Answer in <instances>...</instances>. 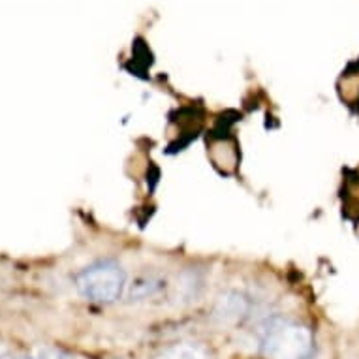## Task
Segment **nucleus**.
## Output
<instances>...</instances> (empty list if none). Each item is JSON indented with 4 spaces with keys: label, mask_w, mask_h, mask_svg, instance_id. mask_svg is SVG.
Here are the masks:
<instances>
[{
    "label": "nucleus",
    "mask_w": 359,
    "mask_h": 359,
    "mask_svg": "<svg viewBox=\"0 0 359 359\" xmlns=\"http://www.w3.org/2000/svg\"><path fill=\"white\" fill-rule=\"evenodd\" d=\"M262 346L269 359H309L314 348V339L305 325L275 320L267 325Z\"/></svg>",
    "instance_id": "obj_1"
},
{
    "label": "nucleus",
    "mask_w": 359,
    "mask_h": 359,
    "mask_svg": "<svg viewBox=\"0 0 359 359\" xmlns=\"http://www.w3.org/2000/svg\"><path fill=\"white\" fill-rule=\"evenodd\" d=\"M36 359H79V358H74V355H70V353L60 352V350H55V348H41V350H38Z\"/></svg>",
    "instance_id": "obj_6"
},
{
    "label": "nucleus",
    "mask_w": 359,
    "mask_h": 359,
    "mask_svg": "<svg viewBox=\"0 0 359 359\" xmlns=\"http://www.w3.org/2000/svg\"><path fill=\"white\" fill-rule=\"evenodd\" d=\"M160 284H156L153 278H147V280H140L132 286V292L130 295L134 297V299H145V297H151L158 292Z\"/></svg>",
    "instance_id": "obj_5"
},
{
    "label": "nucleus",
    "mask_w": 359,
    "mask_h": 359,
    "mask_svg": "<svg viewBox=\"0 0 359 359\" xmlns=\"http://www.w3.org/2000/svg\"><path fill=\"white\" fill-rule=\"evenodd\" d=\"M248 299L239 292H226L217 299L212 309V318L220 324H236L248 314Z\"/></svg>",
    "instance_id": "obj_3"
},
{
    "label": "nucleus",
    "mask_w": 359,
    "mask_h": 359,
    "mask_svg": "<svg viewBox=\"0 0 359 359\" xmlns=\"http://www.w3.org/2000/svg\"><path fill=\"white\" fill-rule=\"evenodd\" d=\"M76 288L83 299L90 303H115L126 288V275L113 262L90 265L76 277Z\"/></svg>",
    "instance_id": "obj_2"
},
{
    "label": "nucleus",
    "mask_w": 359,
    "mask_h": 359,
    "mask_svg": "<svg viewBox=\"0 0 359 359\" xmlns=\"http://www.w3.org/2000/svg\"><path fill=\"white\" fill-rule=\"evenodd\" d=\"M156 359H207V355L200 346L183 342V344H173V346L165 348Z\"/></svg>",
    "instance_id": "obj_4"
},
{
    "label": "nucleus",
    "mask_w": 359,
    "mask_h": 359,
    "mask_svg": "<svg viewBox=\"0 0 359 359\" xmlns=\"http://www.w3.org/2000/svg\"><path fill=\"white\" fill-rule=\"evenodd\" d=\"M0 359H15V358L10 355V353H0Z\"/></svg>",
    "instance_id": "obj_7"
}]
</instances>
